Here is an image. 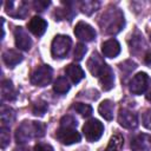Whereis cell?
I'll list each match as a JSON object with an SVG mask.
<instances>
[{
  "instance_id": "ba28073f",
  "label": "cell",
  "mask_w": 151,
  "mask_h": 151,
  "mask_svg": "<svg viewBox=\"0 0 151 151\" xmlns=\"http://www.w3.org/2000/svg\"><path fill=\"white\" fill-rule=\"evenodd\" d=\"M74 34H76V37L78 39H80L83 41H86V42L92 41L96 38V31H94V28L91 25H88V24H86L84 21H79L76 25V27H74Z\"/></svg>"
},
{
  "instance_id": "30bf717a",
  "label": "cell",
  "mask_w": 151,
  "mask_h": 151,
  "mask_svg": "<svg viewBox=\"0 0 151 151\" xmlns=\"http://www.w3.org/2000/svg\"><path fill=\"white\" fill-rule=\"evenodd\" d=\"M6 13L13 18H25L28 12V6L25 1L14 2V1H7L6 2Z\"/></svg>"
},
{
  "instance_id": "d590c367",
  "label": "cell",
  "mask_w": 151,
  "mask_h": 151,
  "mask_svg": "<svg viewBox=\"0 0 151 151\" xmlns=\"http://www.w3.org/2000/svg\"><path fill=\"white\" fill-rule=\"evenodd\" d=\"M146 99L151 103V86H150V88H149V91H147V93H146Z\"/></svg>"
},
{
  "instance_id": "8fae6325",
  "label": "cell",
  "mask_w": 151,
  "mask_h": 151,
  "mask_svg": "<svg viewBox=\"0 0 151 151\" xmlns=\"http://www.w3.org/2000/svg\"><path fill=\"white\" fill-rule=\"evenodd\" d=\"M14 38H15V45L19 50H22V51H28L32 46V39L31 37L28 35L27 31L19 26L14 29Z\"/></svg>"
},
{
  "instance_id": "7402d4cb",
  "label": "cell",
  "mask_w": 151,
  "mask_h": 151,
  "mask_svg": "<svg viewBox=\"0 0 151 151\" xmlns=\"http://www.w3.org/2000/svg\"><path fill=\"white\" fill-rule=\"evenodd\" d=\"M70 87H71V85H70L68 80H67L65 77H59V78H57V80L54 81V85H53L54 92H57V93H59V94H64V93L68 92V91H70Z\"/></svg>"
},
{
  "instance_id": "f1b7e54d",
  "label": "cell",
  "mask_w": 151,
  "mask_h": 151,
  "mask_svg": "<svg viewBox=\"0 0 151 151\" xmlns=\"http://www.w3.org/2000/svg\"><path fill=\"white\" fill-rule=\"evenodd\" d=\"M86 52H87V48H86V46H85L84 44H81V42L77 44V45H76V48H74V53H73L74 59L78 60V61L81 60V59L85 57Z\"/></svg>"
},
{
  "instance_id": "d6a6232c",
  "label": "cell",
  "mask_w": 151,
  "mask_h": 151,
  "mask_svg": "<svg viewBox=\"0 0 151 151\" xmlns=\"http://www.w3.org/2000/svg\"><path fill=\"white\" fill-rule=\"evenodd\" d=\"M34 151H54L50 144L46 143H38L34 146Z\"/></svg>"
},
{
  "instance_id": "f546056e",
  "label": "cell",
  "mask_w": 151,
  "mask_h": 151,
  "mask_svg": "<svg viewBox=\"0 0 151 151\" xmlns=\"http://www.w3.org/2000/svg\"><path fill=\"white\" fill-rule=\"evenodd\" d=\"M136 67H137V64L134 61H132V60H125V61L119 64V68L125 71V72H131Z\"/></svg>"
},
{
  "instance_id": "6da1fadb",
  "label": "cell",
  "mask_w": 151,
  "mask_h": 151,
  "mask_svg": "<svg viewBox=\"0 0 151 151\" xmlns=\"http://www.w3.org/2000/svg\"><path fill=\"white\" fill-rule=\"evenodd\" d=\"M46 126L40 122H22L15 131V142L18 144H26L33 137L40 138L45 136Z\"/></svg>"
},
{
  "instance_id": "cb8c5ba5",
  "label": "cell",
  "mask_w": 151,
  "mask_h": 151,
  "mask_svg": "<svg viewBox=\"0 0 151 151\" xmlns=\"http://www.w3.org/2000/svg\"><path fill=\"white\" fill-rule=\"evenodd\" d=\"M100 4L98 1H93V0H86V1H83L80 4V9L83 13L87 14V15H91L92 13H94L98 8H99Z\"/></svg>"
},
{
  "instance_id": "8992f818",
  "label": "cell",
  "mask_w": 151,
  "mask_h": 151,
  "mask_svg": "<svg viewBox=\"0 0 151 151\" xmlns=\"http://www.w3.org/2000/svg\"><path fill=\"white\" fill-rule=\"evenodd\" d=\"M57 138L64 145H72L74 143H79L81 139V136L76 129L60 127L57 131Z\"/></svg>"
},
{
  "instance_id": "7a4b0ae2",
  "label": "cell",
  "mask_w": 151,
  "mask_h": 151,
  "mask_svg": "<svg viewBox=\"0 0 151 151\" xmlns=\"http://www.w3.org/2000/svg\"><path fill=\"white\" fill-rule=\"evenodd\" d=\"M124 15L119 9H110L101 17L100 26L109 34H117L124 27Z\"/></svg>"
},
{
  "instance_id": "2e32d148",
  "label": "cell",
  "mask_w": 151,
  "mask_h": 151,
  "mask_svg": "<svg viewBox=\"0 0 151 151\" xmlns=\"http://www.w3.org/2000/svg\"><path fill=\"white\" fill-rule=\"evenodd\" d=\"M99 80H100V84L104 91H110L114 86V74L110 66L106 65V67L99 76Z\"/></svg>"
},
{
  "instance_id": "603a6c76",
  "label": "cell",
  "mask_w": 151,
  "mask_h": 151,
  "mask_svg": "<svg viewBox=\"0 0 151 151\" xmlns=\"http://www.w3.org/2000/svg\"><path fill=\"white\" fill-rule=\"evenodd\" d=\"M123 145H124V138L120 134H114L111 137V139L104 151H120Z\"/></svg>"
},
{
  "instance_id": "4fadbf2b",
  "label": "cell",
  "mask_w": 151,
  "mask_h": 151,
  "mask_svg": "<svg viewBox=\"0 0 151 151\" xmlns=\"http://www.w3.org/2000/svg\"><path fill=\"white\" fill-rule=\"evenodd\" d=\"M132 151H151V136L146 133L137 134L131 140Z\"/></svg>"
},
{
  "instance_id": "4dcf8cb0",
  "label": "cell",
  "mask_w": 151,
  "mask_h": 151,
  "mask_svg": "<svg viewBox=\"0 0 151 151\" xmlns=\"http://www.w3.org/2000/svg\"><path fill=\"white\" fill-rule=\"evenodd\" d=\"M142 123L144 125V127H146L147 130H151V109H147L143 116H142Z\"/></svg>"
},
{
  "instance_id": "9a60e30c",
  "label": "cell",
  "mask_w": 151,
  "mask_h": 151,
  "mask_svg": "<svg viewBox=\"0 0 151 151\" xmlns=\"http://www.w3.org/2000/svg\"><path fill=\"white\" fill-rule=\"evenodd\" d=\"M47 28V22L40 17H33L28 22V31L37 37H41Z\"/></svg>"
},
{
  "instance_id": "3957f363",
  "label": "cell",
  "mask_w": 151,
  "mask_h": 151,
  "mask_svg": "<svg viewBox=\"0 0 151 151\" xmlns=\"http://www.w3.org/2000/svg\"><path fill=\"white\" fill-rule=\"evenodd\" d=\"M71 45H72V40L68 35H63V34L55 35L53 41H52V46H51L52 55L54 58L66 57L67 53L70 52Z\"/></svg>"
},
{
  "instance_id": "8d00e7d4",
  "label": "cell",
  "mask_w": 151,
  "mask_h": 151,
  "mask_svg": "<svg viewBox=\"0 0 151 151\" xmlns=\"http://www.w3.org/2000/svg\"><path fill=\"white\" fill-rule=\"evenodd\" d=\"M150 40H151V33H150Z\"/></svg>"
},
{
  "instance_id": "484cf974",
  "label": "cell",
  "mask_w": 151,
  "mask_h": 151,
  "mask_svg": "<svg viewBox=\"0 0 151 151\" xmlns=\"http://www.w3.org/2000/svg\"><path fill=\"white\" fill-rule=\"evenodd\" d=\"M73 109L80 114V116H83V117H90L91 114H92V107H91V105H88V104H84V103H77L74 106H73Z\"/></svg>"
},
{
  "instance_id": "44dd1931",
  "label": "cell",
  "mask_w": 151,
  "mask_h": 151,
  "mask_svg": "<svg viewBox=\"0 0 151 151\" xmlns=\"http://www.w3.org/2000/svg\"><path fill=\"white\" fill-rule=\"evenodd\" d=\"M0 118H1L2 126L11 125L15 120V111L9 106L2 105L1 106V112H0Z\"/></svg>"
},
{
  "instance_id": "83f0119b",
  "label": "cell",
  "mask_w": 151,
  "mask_h": 151,
  "mask_svg": "<svg viewBox=\"0 0 151 151\" xmlns=\"http://www.w3.org/2000/svg\"><path fill=\"white\" fill-rule=\"evenodd\" d=\"M78 125L77 123V119L70 114L67 116H64L61 119H60V127H70V129H74L76 126Z\"/></svg>"
},
{
  "instance_id": "ffe728a7",
  "label": "cell",
  "mask_w": 151,
  "mask_h": 151,
  "mask_svg": "<svg viewBox=\"0 0 151 151\" xmlns=\"http://www.w3.org/2000/svg\"><path fill=\"white\" fill-rule=\"evenodd\" d=\"M113 109H114V105L111 100L109 99H105L103 100L100 104H99V107H98V111L100 113V116L106 119V120H112L113 119Z\"/></svg>"
},
{
  "instance_id": "4316f807",
  "label": "cell",
  "mask_w": 151,
  "mask_h": 151,
  "mask_svg": "<svg viewBox=\"0 0 151 151\" xmlns=\"http://www.w3.org/2000/svg\"><path fill=\"white\" fill-rule=\"evenodd\" d=\"M9 129L7 126H1L0 129V144H1V149H5L8 144H9Z\"/></svg>"
},
{
  "instance_id": "e575fe53",
  "label": "cell",
  "mask_w": 151,
  "mask_h": 151,
  "mask_svg": "<svg viewBox=\"0 0 151 151\" xmlns=\"http://www.w3.org/2000/svg\"><path fill=\"white\" fill-rule=\"evenodd\" d=\"M13 151H29V149L25 147V146H19V147H15Z\"/></svg>"
},
{
  "instance_id": "1f68e13d",
  "label": "cell",
  "mask_w": 151,
  "mask_h": 151,
  "mask_svg": "<svg viewBox=\"0 0 151 151\" xmlns=\"http://www.w3.org/2000/svg\"><path fill=\"white\" fill-rule=\"evenodd\" d=\"M50 1H42V0H35L33 2V6H34V9L38 11V12H42L44 9H46L48 6H50Z\"/></svg>"
},
{
  "instance_id": "e0dca14e",
  "label": "cell",
  "mask_w": 151,
  "mask_h": 151,
  "mask_svg": "<svg viewBox=\"0 0 151 151\" xmlns=\"http://www.w3.org/2000/svg\"><path fill=\"white\" fill-rule=\"evenodd\" d=\"M65 72H66V74L68 76V78L71 79V81L73 84H78L85 77V72L83 71V68L79 65H76V64H70L65 68Z\"/></svg>"
},
{
  "instance_id": "d4e9b609",
  "label": "cell",
  "mask_w": 151,
  "mask_h": 151,
  "mask_svg": "<svg viewBox=\"0 0 151 151\" xmlns=\"http://www.w3.org/2000/svg\"><path fill=\"white\" fill-rule=\"evenodd\" d=\"M46 111H47V103L44 101V100H38L32 106V112H33L34 116L41 117V116L45 114Z\"/></svg>"
},
{
  "instance_id": "5bb4252c",
  "label": "cell",
  "mask_w": 151,
  "mask_h": 151,
  "mask_svg": "<svg viewBox=\"0 0 151 151\" xmlns=\"http://www.w3.org/2000/svg\"><path fill=\"white\" fill-rule=\"evenodd\" d=\"M101 51L104 57L107 58H116L120 53V44L116 39H109L103 42Z\"/></svg>"
},
{
  "instance_id": "5b68a950",
  "label": "cell",
  "mask_w": 151,
  "mask_h": 151,
  "mask_svg": "<svg viewBox=\"0 0 151 151\" xmlns=\"http://www.w3.org/2000/svg\"><path fill=\"white\" fill-rule=\"evenodd\" d=\"M83 132L88 142H97L104 132V125L98 119H90L83 126Z\"/></svg>"
},
{
  "instance_id": "277c9868",
  "label": "cell",
  "mask_w": 151,
  "mask_h": 151,
  "mask_svg": "<svg viewBox=\"0 0 151 151\" xmlns=\"http://www.w3.org/2000/svg\"><path fill=\"white\" fill-rule=\"evenodd\" d=\"M52 76H53L52 68L48 65H41L33 71V73L31 76V83L35 86L42 87L51 83Z\"/></svg>"
},
{
  "instance_id": "836d02e7",
  "label": "cell",
  "mask_w": 151,
  "mask_h": 151,
  "mask_svg": "<svg viewBox=\"0 0 151 151\" xmlns=\"http://www.w3.org/2000/svg\"><path fill=\"white\" fill-rule=\"evenodd\" d=\"M144 61H145V64L151 65V51L146 53V55H145V58H144Z\"/></svg>"
},
{
  "instance_id": "7c38bea8",
  "label": "cell",
  "mask_w": 151,
  "mask_h": 151,
  "mask_svg": "<svg viewBox=\"0 0 151 151\" xmlns=\"http://www.w3.org/2000/svg\"><path fill=\"white\" fill-rule=\"evenodd\" d=\"M118 122L125 129H134L138 125L137 114L127 109H120L118 114Z\"/></svg>"
},
{
  "instance_id": "ac0fdd59",
  "label": "cell",
  "mask_w": 151,
  "mask_h": 151,
  "mask_svg": "<svg viewBox=\"0 0 151 151\" xmlns=\"http://www.w3.org/2000/svg\"><path fill=\"white\" fill-rule=\"evenodd\" d=\"M2 59L8 67H14L22 60V55L15 50H7L2 54Z\"/></svg>"
},
{
  "instance_id": "9c48e42d",
  "label": "cell",
  "mask_w": 151,
  "mask_h": 151,
  "mask_svg": "<svg viewBox=\"0 0 151 151\" xmlns=\"http://www.w3.org/2000/svg\"><path fill=\"white\" fill-rule=\"evenodd\" d=\"M106 67V64L104 61V59L99 55L98 52H93L92 55L90 57V59L87 60V68L91 72V74L93 77H98L101 74V72L104 71V68Z\"/></svg>"
},
{
  "instance_id": "d6986e66",
  "label": "cell",
  "mask_w": 151,
  "mask_h": 151,
  "mask_svg": "<svg viewBox=\"0 0 151 151\" xmlns=\"http://www.w3.org/2000/svg\"><path fill=\"white\" fill-rule=\"evenodd\" d=\"M1 94H2V99L9 100V101H12L17 98V91L14 90V86H13L11 80H8V79L2 80V83H1Z\"/></svg>"
},
{
  "instance_id": "52a82bcc",
  "label": "cell",
  "mask_w": 151,
  "mask_h": 151,
  "mask_svg": "<svg viewBox=\"0 0 151 151\" xmlns=\"http://www.w3.org/2000/svg\"><path fill=\"white\" fill-rule=\"evenodd\" d=\"M147 81H149V77L145 72H139L137 73L130 81V92L133 94H142L145 92L146 87H147Z\"/></svg>"
}]
</instances>
